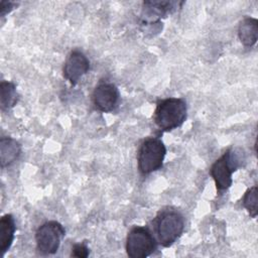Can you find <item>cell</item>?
Here are the masks:
<instances>
[{
  "mask_svg": "<svg viewBox=\"0 0 258 258\" xmlns=\"http://www.w3.org/2000/svg\"><path fill=\"white\" fill-rule=\"evenodd\" d=\"M187 117V105L181 98H166L157 102L153 120L161 131L180 127Z\"/></svg>",
  "mask_w": 258,
  "mask_h": 258,
  "instance_id": "cell-1",
  "label": "cell"
},
{
  "mask_svg": "<svg viewBox=\"0 0 258 258\" xmlns=\"http://www.w3.org/2000/svg\"><path fill=\"white\" fill-rule=\"evenodd\" d=\"M152 223L157 242L165 248L170 247L181 236L184 230L183 216L180 212L171 208L161 210Z\"/></svg>",
  "mask_w": 258,
  "mask_h": 258,
  "instance_id": "cell-2",
  "label": "cell"
},
{
  "mask_svg": "<svg viewBox=\"0 0 258 258\" xmlns=\"http://www.w3.org/2000/svg\"><path fill=\"white\" fill-rule=\"evenodd\" d=\"M244 154L240 149L231 147L211 166L210 173L213 177L217 191L223 192L233 183L232 174L242 165Z\"/></svg>",
  "mask_w": 258,
  "mask_h": 258,
  "instance_id": "cell-3",
  "label": "cell"
},
{
  "mask_svg": "<svg viewBox=\"0 0 258 258\" xmlns=\"http://www.w3.org/2000/svg\"><path fill=\"white\" fill-rule=\"evenodd\" d=\"M166 147L158 137H148L142 141L138 149L137 164L142 175L150 174L163 165Z\"/></svg>",
  "mask_w": 258,
  "mask_h": 258,
  "instance_id": "cell-4",
  "label": "cell"
},
{
  "mask_svg": "<svg viewBox=\"0 0 258 258\" xmlns=\"http://www.w3.org/2000/svg\"><path fill=\"white\" fill-rule=\"evenodd\" d=\"M157 244L148 227L134 226L126 238V253L130 258H146L157 249Z\"/></svg>",
  "mask_w": 258,
  "mask_h": 258,
  "instance_id": "cell-5",
  "label": "cell"
},
{
  "mask_svg": "<svg viewBox=\"0 0 258 258\" xmlns=\"http://www.w3.org/2000/svg\"><path fill=\"white\" fill-rule=\"evenodd\" d=\"M64 235L66 230L59 222L47 221L43 223L35 232V242L38 252L43 255L56 253Z\"/></svg>",
  "mask_w": 258,
  "mask_h": 258,
  "instance_id": "cell-6",
  "label": "cell"
},
{
  "mask_svg": "<svg viewBox=\"0 0 258 258\" xmlns=\"http://www.w3.org/2000/svg\"><path fill=\"white\" fill-rule=\"evenodd\" d=\"M92 100L98 111L109 113L113 112L118 107L120 102V93L114 84L102 82L94 89Z\"/></svg>",
  "mask_w": 258,
  "mask_h": 258,
  "instance_id": "cell-7",
  "label": "cell"
},
{
  "mask_svg": "<svg viewBox=\"0 0 258 258\" xmlns=\"http://www.w3.org/2000/svg\"><path fill=\"white\" fill-rule=\"evenodd\" d=\"M90 71V60L79 49L70 52L63 66V77L72 86H76L80 79Z\"/></svg>",
  "mask_w": 258,
  "mask_h": 258,
  "instance_id": "cell-8",
  "label": "cell"
},
{
  "mask_svg": "<svg viewBox=\"0 0 258 258\" xmlns=\"http://www.w3.org/2000/svg\"><path fill=\"white\" fill-rule=\"evenodd\" d=\"M178 2L174 1H144L142 18L146 23H159L161 17L172 13L177 8Z\"/></svg>",
  "mask_w": 258,
  "mask_h": 258,
  "instance_id": "cell-9",
  "label": "cell"
},
{
  "mask_svg": "<svg viewBox=\"0 0 258 258\" xmlns=\"http://www.w3.org/2000/svg\"><path fill=\"white\" fill-rule=\"evenodd\" d=\"M238 37L241 43L246 47H252L258 38V20L247 16L239 24Z\"/></svg>",
  "mask_w": 258,
  "mask_h": 258,
  "instance_id": "cell-10",
  "label": "cell"
},
{
  "mask_svg": "<svg viewBox=\"0 0 258 258\" xmlns=\"http://www.w3.org/2000/svg\"><path fill=\"white\" fill-rule=\"evenodd\" d=\"M20 153L21 146L15 139L12 137H2L0 139V162L2 168L16 161Z\"/></svg>",
  "mask_w": 258,
  "mask_h": 258,
  "instance_id": "cell-11",
  "label": "cell"
},
{
  "mask_svg": "<svg viewBox=\"0 0 258 258\" xmlns=\"http://www.w3.org/2000/svg\"><path fill=\"white\" fill-rule=\"evenodd\" d=\"M15 221L11 214L3 215L0 219V250L4 255L11 247L15 237Z\"/></svg>",
  "mask_w": 258,
  "mask_h": 258,
  "instance_id": "cell-12",
  "label": "cell"
},
{
  "mask_svg": "<svg viewBox=\"0 0 258 258\" xmlns=\"http://www.w3.org/2000/svg\"><path fill=\"white\" fill-rule=\"evenodd\" d=\"M0 106L2 111L10 110L18 102L16 86L12 82L2 81L0 84Z\"/></svg>",
  "mask_w": 258,
  "mask_h": 258,
  "instance_id": "cell-13",
  "label": "cell"
},
{
  "mask_svg": "<svg viewBox=\"0 0 258 258\" xmlns=\"http://www.w3.org/2000/svg\"><path fill=\"white\" fill-rule=\"evenodd\" d=\"M243 206L247 210L251 218H256L258 214L257 210V186L253 185L248 188L243 197Z\"/></svg>",
  "mask_w": 258,
  "mask_h": 258,
  "instance_id": "cell-14",
  "label": "cell"
},
{
  "mask_svg": "<svg viewBox=\"0 0 258 258\" xmlns=\"http://www.w3.org/2000/svg\"><path fill=\"white\" fill-rule=\"evenodd\" d=\"M90 254V249L85 243H78L75 244L72 248L71 256L78 257V258H86Z\"/></svg>",
  "mask_w": 258,
  "mask_h": 258,
  "instance_id": "cell-15",
  "label": "cell"
},
{
  "mask_svg": "<svg viewBox=\"0 0 258 258\" xmlns=\"http://www.w3.org/2000/svg\"><path fill=\"white\" fill-rule=\"evenodd\" d=\"M18 3L12 1H1L0 2V16L4 17L6 14L10 13L14 8H16Z\"/></svg>",
  "mask_w": 258,
  "mask_h": 258,
  "instance_id": "cell-16",
  "label": "cell"
}]
</instances>
